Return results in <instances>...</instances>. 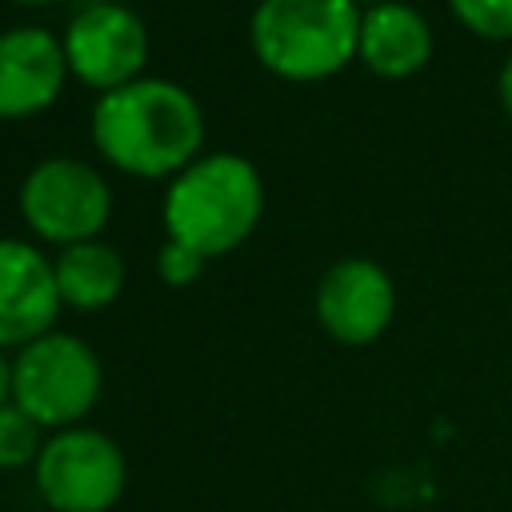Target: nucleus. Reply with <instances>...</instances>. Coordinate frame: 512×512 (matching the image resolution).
<instances>
[{"mask_svg": "<svg viewBox=\"0 0 512 512\" xmlns=\"http://www.w3.org/2000/svg\"><path fill=\"white\" fill-rule=\"evenodd\" d=\"M92 140L124 172L168 176L184 172L204 140V112L196 96L160 76H136L100 92L92 108Z\"/></svg>", "mask_w": 512, "mask_h": 512, "instance_id": "f257e3e1", "label": "nucleus"}, {"mask_svg": "<svg viewBox=\"0 0 512 512\" xmlns=\"http://www.w3.org/2000/svg\"><path fill=\"white\" fill-rule=\"evenodd\" d=\"M264 212V184L252 160L236 152L196 156L164 192L168 240L208 256H220L248 240Z\"/></svg>", "mask_w": 512, "mask_h": 512, "instance_id": "f03ea898", "label": "nucleus"}, {"mask_svg": "<svg viewBox=\"0 0 512 512\" xmlns=\"http://www.w3.org/2000/svg\"><path fill=\"white\" fill-rule=\"evenodd\" d=\"M356 0H260L252 12V48L284 80H324L360 52Z\"/></svg>", "mask_w": 512, "mask_h": 512, "instance_id": "7ed1b4c3", "label": "nucleus"}, {"mask_svg": "<svg viewBox=\"0 0 512 512\" xmlns=\"http://www.w3.org/2000/svg\"><path fill=\"white\" fill-rule=\"evenodd\" d=\"M104 368L100 356L72 332H48L24 344L12 360V404L24 408L40 428H76L100 400Z\"/></svg>", "mask_w": 512, "mask_h": 512, "instance_id": "20e7f679", "label": "nucleus"}, {"mask_svg": "<svg viewBox=\"0 0 512 512\" xmlns=\"http://www.w3.org/2000/svg\"><path fill=\"white\" fill-rule=\"evenodd\" d=\"M32 480L52 512H112L128 488V460L108 432L76 424L44 440Z\"/></svg>", "mask_w": 512, "mask_h": 512, "instance_id": "39448f33", "label": "nucleus"}, {"mask_svg": "<svg viewBox=\"0 0 512 512\" xmlns=\"http://www.w3.org/2000/svg\"><path fill=\"white\" fill-rule=\"evenodd\" d=\"M20 212L44 240L68 248L80 240H96V232L108 224L112 192L92 164L72 156H48L24 176Z\"/></svg>", "mask_w": 512, "mask_h": 512, "instance_id": "423d86ee", "label": "nucleus"}, {"mask_svg": "<svg viewBox=\"0 0 512 512\" xmlns=\"http://www.w3.org/2000/svg\"><path fill=\"white\" fill-rule=\"evenodd\" d=\"M64 56L84 84L112 92L140 76L148 60V28L132 8L92 0L64 28Z\"/></svg>", "mask_w": 512, "mask_h": 512, "instance_id": "0eeeda50", "label": "nucleus"}, {"mask_svg": "<svg viewBox=\"0 0 512 512\" xmlns=\"http://www.w3.org/2000/svg\"><path fill=\"white\" fill-rule=\"evenodd\" d=\"M396 316V284L368 256L336 260L316 284V320L340 344H372Z\"/></svg>", "mask_w": 512, "mask_h": 512, "instance_id": "6e6552de", "label": "nucleus"}, {"mask_svg": "<svg viewBox=\"0 0 512 512\" xmlns=\"http://www.w3.org/2000/svg\"><path fill=\"white\" fill-rule=\"evenodd\" d=\"M60 304L52 260L28 240L0 236V348H24L48 336Z\"/></svg>", "mask_w": 512, "mask_h": 512, "instance_id": "1a4fd4ad", "label": "nucleus"}, {"mask_svg": "<svg viewBox=\"0 0 512 512\" xmlns=\"http://www.w3.org/2000/svg\"><path fill=\"white\" fill-rule=\"evenodd\" d=\"M64 72V40H56L48 28L20 24L0 32V116L44 112L60 96Z\"/></svg>", "mask_w": 512, "mask_h": 512, "instance_id": "9d476101", "label": "nucleus"}, {"mask_svg": "<svg viewBox=\"0 0 512 512\" xmlns=\"http://www.w3.org/2000/svg\"><path fill=\"white\" fill-rule=\"evenodd\" d=\"M432 24L404 0H376L360 16V60L384 80L416 76L432 60Z\"/></svg>", "mask_w": 512, "mask_h": 512, "instance_id": "9b49d317", "label": "nucleus"}, {"mask_svg": "<svg viewBox=\"0 0 512 512\" xmlns=\"http://www.w3.org/2000/svg\"><path fill=\"white\" fill-rule=\"evenodd\" d=\"M56 288H60V300L80 308V312H92V308H108L120 288H124V256L104 244V240H80V244H68L56 260Z\"/></svg>", "mask_w": 512, "mask_h": 512, "instance_id": "f8f14e48", "label": "nucleus"}, {"mask_svg": "<svg viewBox=\"0 0 512 512\" xmlns=\"http://www.w3.org/2000/svg\"><path fill=\"white\" fill-rule=\"evenodd\" d=\"M44 428L16 404H4L0 408V468L4 472H20V468H32L40 460V448H44Z\"/></svg>", "mask_w": 512, "mask_h": 512, "instance_id": "ddd939ff", "label": "nucleus"}, {"mask_svg": "<svg viewBox=\"0 0 512 512\" xmlns=\"http://www.w3.org/2000/svg\"><path fill=\"white\" fill-rule=\"evenodd\" d=\"M452 16L488 44H512V0H448Z\"/></svg>", "mask_w": 512, "mask_h": 512, "instance_id": "4468645a", "label": "nucleus"}, {"mask_svg": "<svg viewBox=\"0 0 512 512\" xmlns=\"http://www.w3.org/2000/svg\"><path fill=\"white\" fill-rule=\"evenodd\" d=\"M156 272L168 284H192L204 272V256L192 252V248H184V244H176V240H164V248L156 256Z\"/></svg>", "mask_w": 512, "mask_h": 512, "instance_id": "2eb2a0df", "label": "nucleus"}, {"mask_svg": "<svg viewBox=\"0 0 512 512\" xmlns=\"http://www.w3.org/2000/svg\"><path fill=\"white\" fill-rule=\"evenodd\" d=\"M496 100H500L504 116L512 120V52L504 56V64H500V72H496Z\"/></svg>", "mask_w": 512, "mask_h": 512, "instance_id": "dca6fc26", "label": "nucleus"}, {"mask_svg": "<svg viewBox=\"0 0 512 512\" xmlns=\"http://www.w3.org/2000/svg\"><path fill=\"white\" fill-rule=\"evenodd\" d=\"M4 404H12V360L4 356V348H0V408Z\"/></svg>", "mask_w": 512, "mask_h": 512, "instance_id": "f3484780", "label": "nucleus"}, {"mask_svg": "<svg viewBox=\"0 0 512 512\" xmlns=\"http://www.w3.org/2000/svg\"><path fill=\"white\" fill-rule=\"evenodd\" d=\"M16 4H56V0H16Z\"/></svg>", "mask_w": 512, "mask_h": 512, "instance_id": "a211bd4d", "label": "nucleus"}, {"mask_svg": "<svg viewBox=\"0 0 512 512\" xmlns=\"http://www.w3.org/2000/svg\"><path fill=\"white\" fill-rule=\"evenodd\" d=\"M356 4H360V0H356Z\"/></svg>", "mask_w": 512, "mask_h": 512, "instance_id": "6ab92c4d", "label": "nucleus"}]
</instances>
